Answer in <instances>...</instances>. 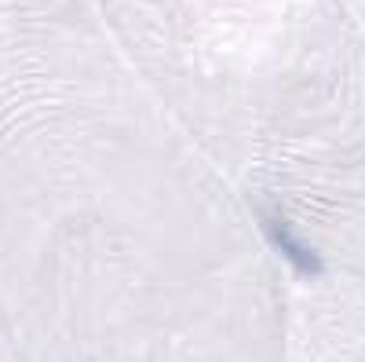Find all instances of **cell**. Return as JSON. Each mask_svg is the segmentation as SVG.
Instances as JSON below:
<instances>
[]
</instances>
